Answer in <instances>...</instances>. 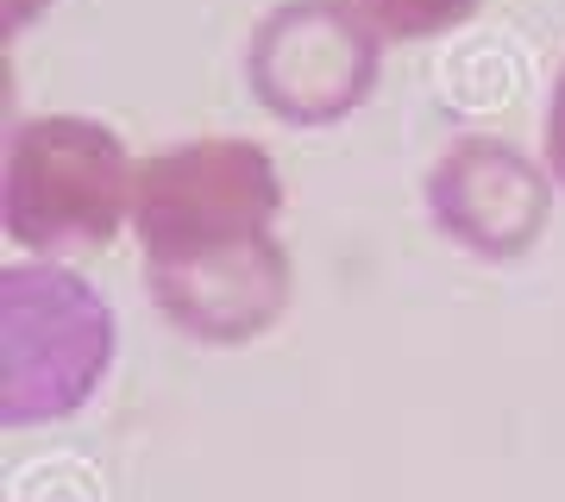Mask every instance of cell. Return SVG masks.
I'll return each mask as SVG.
<instances>
[{
  "label": "cell",
  "mask_w": 565,
  "mask_h": 502,
  "mask_svg": "<svg viewBox=\"0 0 565 502\" xmlns=\"http://www.w3.org/2000/svg\"><path fill=\"white\" fill-rule=\"evenodd\" d=\"M145 289L177 333L202 345H245L289 308V252L270 233L195 252H158L145 258Z\"/></svg>",
  "instance_id": "cell-5"
},
{
  "label": "cell",
  "mask_w": 565,
  "mask_h": 502,
  "mask_svg": "<svg viewBox=\"0 0 565 502\" xmlns=\"http://www.w3.org/2000/svg\"><path fill=\"white\" fill-rule=\"evenodd\" d=\"M546 170H553V182H565V63L553 82V100H546Z\"/></svg>",
  "instance_id": "cell-8"
},
{
  "label": "cell",
  "mask_w": 565,
  "mask_h": 502,
  "mask_svg": "<svg viewBox=\"0 0 565 502\" xmlns=\"http://www.w3.org/2000/svg\"><path fill=\"white\" fill-rule=\"evenodd\" d=\"M282 207V177L258 139H189L163 145L132 170V226L145 258L195 252L270 233Z\"/></svg>",
  "instance_id": "cell-3"
},
{
  "label": "cell",
  "mask_w": 565,
  "mask_h": 502,
  "mask_svg": "<svg viewBox=\"0 0 565 502\" xmlns=\"http://www.w3.org/2000/svg\"><path fill=\"white\" fill-rule=\"evenodd\" d=\"M44 7H51V0H7V7H0V13H7V39H13L20 25H32V20H39Z\"/></svg>",
  "instance_id": "cell-9"
},
{
  "label": "cell",
  "mask_w": 565,
  "mask_h": 502,
  "mask_svg": "<svg viewBox=\"0 0 565 502\" xmlns=\"http://www.w3.org/2000/svg\"><path fill=\"white\" fill-rule=\"evenodd\" d=\"M377 25L359 0H282L245 51L252 95L289 126H333L377 88Z\"/></svg>",
  "instance_id": "cell-4"
},
{
  "label": "cell",
  "mask_w": 565,
  "mask_h": 502,
  "mask_svg": "<svg viewBox=\"0 0 565 502\" xmlns=\"http://www.w3.org/2000/svg\"><path fill=\"white\" fill-rule=\"evenodd\" d=\"M132 207L126 145L102 120L44 114L13 126L0 170V221L25 252H95Z\"/></svg>",
  "instance_id": "cell-2"
},
{
  "label": "cell",
  "mask_w": 565,
  "mask_h": 502,
  "mask_svg": "<svg viewBox=\"0 0 565 502\" xmlns=\"http://www.w3.org/2000/svg\"><path fill=\"white\" fill-rule=\"evenodd\" d=\"M359 7L384 39H434L478 13V0H359Z\"/></svg>",
  "instance_id": "cell-7"
},
{
  "label": "cell",
  "mask_w": 565,
  "mask_h": 502,
  "mask_svg": "<svg viewBox=\"0 0 565 502\" xmlns=\"http://www.w3.org/2000/svg\"><path fill=\"white\" fill-rule=\"evenodd\" d=\"M427 214L471 258L509 264L534 252L553 214V189L509 139H452L427 170Z\"/></svg>",
  "instance_id": "cell-6"
},
{
  "label": "cell",
  "mask_w": 565,
  "mask_h": 502,
  "mask_svg": "<svg viewBox=\"0 0 565 502\" xmlns=\"http://www.w3.org/2000/svg\"><path fill=\"white\" fill-rule=\"evenodd\" d=\"M114 364V308L63 264L0 270V421L44 427L76 415Z\"/></svg>",
  "instance_id": "cell-1"
}]
</instances>
